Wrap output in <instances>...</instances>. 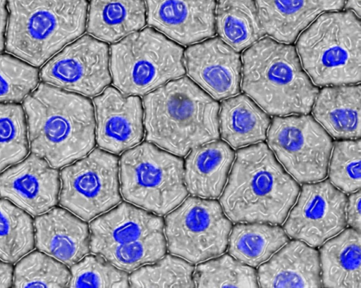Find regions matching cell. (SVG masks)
<instances>
[{
    "label": "cell",
    "instance_id": "cell-1",
    "mask_svg": "<svg viewBox=\"0 0 361 288\" xmlns=\"http://www.w3.org/2000/svg\"><path fill=\"white\" fill-rule=\"evenodd\" d=\"M299 192L270 148L257 142L237 151L220 204L231 222L280 225Z\"/></svg>",
    "mask_w": 361,
    "mask_h": 288
},
{
    "label": "cell",
    "instance_id": "cell-2",
    "mask_svg": "<svg viewBox=\"0 0 361 288\" xmlns=\"http://www.w3.org/2000/svg\"><path fill=\"white\" fill-rule=\"evenodd\" d=\"M30 149L54 168L85 156L95 144L92 105L80 95L40 83L23 101Z\"/></svg>",
    "mask_w": 361,
    "mask_h": 288
},
{
    "label": "cell",
    "instance_id": "cell-3",
    "mask_svg": "<svg viewBox=\"0 0 361 288\" xmlns=\"http://www.w3.org/2000/svg\"><path fill=\"white\" fill-rule=\"evenodd\" d=\"M147 141L176 156L219 138V105L187 77L143 98Z\"/></svg>",
    "mask_w": 361,
    "mask_h": 288
},
{
    "label": "cell",
    "instance_id": "cell-4",
    "mask_svg": "<svg viewBox=\"0 0 361 288\" xmlns=\"http://www.w3.org/2000/svg\"><path fill=\"white\" fill-rule=\"evenodd\" d=\"M242 89L267 113L307 114L319 89L302 68L295 48L270 37L242 55Z\"/></svg>",
    "mask_w": 361,
    "mask_h": 288
},
{
    "label": "cell",
    "instance_id": "cell-5",
    "mask_svg": "<svg viewBox=\"0 0 361 288\" xmlns=\"http://www.w3.org/2000/svg\"><path fill=\"white\" fill-rule=\"evenodd\" d=\"M86 0H8L6 50L42 65L85 29Z\"/></svg>",
    "mask_w": 361,
    "mask_h": 288
},
{
    "label": "cell",
    "instance_id": "cell-6",
    "mask_svg": "<svg viewBox=\"0 0 361 288\" xmlns=\"http://www.w3.org/2000/svg\"><path fill=\"white\" fill-rule=\"evenodd\" d=\"M360 20L352 11L322 14L298 39L306 73L318 86L360 81Z\"/></svg>",
    "mask_w": 361,
    "mask_h": 288
},
{
    "label": "cell",
    "instance_id": "cell-7",
    "mask_svg": "<svg viewBox=\"0 0 361 288\" xmlns=\"http://www.w3.org/2000/svg\"><path fill=\"white\" fill-rule=\"evenodd\" d=\"M164 227L162 218L123 202L90 223V249L131 272L164 256Z\"/></svg>",
    "mask_w": 361,
    "mask_h": 288
},
{
    "label": "cell",
    "instance_id": "cell-8",
    "mask_svg": "<svg viewBox=\"0 0 361 288\" xmlns=\"http://www.w3.org/2000/svg\"><path fill=\"white\" fill-rule=\"evenodd\" d=\"M183 49L146 27L111 46L114 85L125 95H142L184 75Z\"/></svg>",
    "mask_w": 361,
    "mask_h": 288
},
{
    "label": "cell",
    "instance_id": "cell-9",
    "mask_svg": "<svg viewBox=\"0 0 361 288\" xmlns=\"http://www.w3.org/2000/svg\"><path fill=\"white\" fill-rule=\"evenodd\" d=\"M120 182L127 201L159 215L172 211L188 194L183 161L149 142L123 154Z\"/></svg>",
    "mask_w": 361,
    "mask_h": 288
},
{
    "label": "cell",
    "instance_id": "cell-10",
    "mask_svg": "<svg viewBox=\"0 0 361 288\" xmlns=\"http://www.w3.org/2000/svg\"><path fill=\"white\" fill-rule=\"evenodd\" d=\"M231 227L219 202L190 196L166 217L168 250L192 263L219 256Z\"/></svg>",
    "mask_w": 361,
    "mask_h": 288
},
{
    "label": "cell",
    "instance_id": "cell-11",
    "mask_svg": "<svg viewBox=\"0 0 361 288\" xmlns=\"http://www.w3.org/2000/svg\"><path fill=\"white\" fill-rule=\"evenodd\" d=\"M270 123L268 144L287 173L300 183L324 179L333 143L313 117L276 116Z\"/></svg>",
    "mask_w": 361,
    "mask_h": 288
},
{
    "label": "cell",
    "instance_id": "cell-12",
    "mask_svg": "<svg viewBox=\"0 0 361 288\" xmlns=\"http://www.w3.org/2000/svg\"><path fill=\"white\" fill-rule=\"evenodd\" d=\"M59 204L84 220H90L121 201L117 156L95 149L63 168Z\"/></svg>",
    "mask_w": 361,
    "mask_h": 288
},
{
    "label": "cell",
    "instance_id": "cell-13",
    "mask_svg": "<svg viewBox=\"0 0 361 288\" xmlns=\"http://www.w3.org/2000/svg\"><path fill=\"white\" fill-rule=\"evenodd\" d=\"M346 195L329 180L305 183L283 225L287 236L321 246L346 226Z\"/></svg>",
    "mask_w": 361,
    "mask_h": 288
},
{
    "label": "cell",
    "instance_id": "cell-14",
    "mask_svg": "<svg viewBox=\"0 0 361 288\" xmlns=\"http://www.w3.org/2000/svg\"><path fill=\"white\" fill-rule=\"evenodd\" d=\"M40 78L58 88L95 96L111 82L108 46L84 35L50 59Z\"/></svg>",
    "mask_w": 361,
    "mask_h": 288
},
{
    "label": "cell",
    "instance_id": "cell-15",
    "mask_svg": "<svg viewBox=\"0 0 361 288\" xmlns=\"http://www.w3.org/2000/svg\"><path fill=\"white\" fill-rule=\"evenodd\" d=\"M183 61L188 75L214 99L222 100L239 93L242 77L240 54L221 38L188 47Z\"/></svg>",
    "mask_w": 361,
    "mask_h": 288
},
{
    "label": "cell",
    "instance_id": "cell-16",
    "mask_svg": "<svg viewBox=\"0 0 361 288\" xmlns=\"http://www.w3.org/2000/svg\"><path fill=\"white\" fill-rule=\"evenodd\" d=\"M59 189V171L35 154L0 175V196L33 216L56 205Z\"/></svg>",
    "mask_w": 361,
    "mask_h": 288
},
{
    "label": "cell",
    "instance_id": "cell-17",
    "mask_svg": "<svg viewBox=\"0 0 361 288\" xmlns=\"http://www.w3.org/2000/svg\"><path fill=\"white\" fill-rule=\"evenodd\" d=\"M96 113V141L102 149L114 154L137 144L143 137L140 99L126 96L109 87L93 99Z\"/></svg>",
    "mask_w": 361,
    "mask_h": 288
},
{
    "label": "cell",
    "instance_id": "cell-18",
    "mask_svg": "<svg viewBox=\"0 0 361 288\" xmlns=\"http://www.w3.org/2000/svg\"><path fill=\"white\" fill-rule=\"evenodd\" d=\"M147 23L187 45L215 34L216 0H145Z\"/></svg>",
    "mask_w": 361,
    "mask_h": 288
},
{
    "label": "cell",
    "instance_id": "cell-19",
    "mask_svg": "<svg viewBox=\"0 0 361 288\" xmlns=\"http://www.w3.org/2000/svg\"><path fill=\"white\" fill-rule=\"evenodd\" d=\"M36 247L57 261L71 266L90 250L86 223L68 211L54 208L34 221Z\"/></svg>",
    "mask_w": 361,
    "mask_h": 288
},
{
    "label": "cell",
    "instance_id": "cell-20",
    "mask_svg": "<svg viewBox=\"0 0 361 288\" xmlns=\"http://www.w3.org/2000/svg\"><path fill=\"white\" fill-rule=\"evenodd\" d=\"M257 282L262 287H320L319 251L294 239L279 249L258 269Z\"/></svg>",
    "mask_w": 361,
    "mask_h": 288
},
{
    "label": "cell",
    "instance_id": "cell-21",
    "mask_svg": "<svg viewBox=\"0 0 361 288\" xmlns=\"http://www.w3.org/2000/svg\"><path fill=\"white\" fill-rule=\"evenodd\" d=\"M258 16L265 34L286 44L323 12L343 8L345 0H255Z\"/></svg>",
    "mask_w": 361,
    "mask_h": 288
},
{
    "label": "cell",
    "instance_id": "cell-22",
    "mask_svg": "<svg viewBox=\"0 0 361 288\" xmlns=\"http://www.w3.org/2000/svg\"><path fill=\"white\" fill-rule=\"evenodd\" d=\"M234 158L233 150L222 141L214 140L192 148L184 167L187 191L195 196L219 197Z\"/></svg>",
    "mask_w": 361,
    "mask_h": 288
},
{
    "label": "cell",
    "instance_id": "cell-23",
    "mask_svg": "<svg viewBox=\"0 0 361 288\" xmlns=\"http://www.w3.org/2000/svg\"><path fill=\"white\" fill-rule=\"evenodd\" d=\"M360 85L324 87L318 92L312 113L317 122L333 137L355 139L360 137Z\"/></svg>",
    "mask_w": 361,
    "mask_h": 288
},
{
    "label": "cell",
    "instance_id": "cell-24",
    "mask_svg": "<svg viewBox=\"0 0 361 288\" xmlns=\"http://www.w3.org/2000/svg\"><path fill=\"white\" fill-rule=\"evenodd\" d=\"M360 232L350 227L322 244L319 253L322 286L360 287Z\"/></svg>",
    "mask_w": 361,
    "mask_h": 288
},
{
    "label": "cell",
    "instance_id": "cell-25",
    "mask_svg": "<svg viewBox=\"0 0 361 288\" xmlns=\"http://www.w3.org/2000/svg\"><path fill=\"white\" fill-rule=\"evenodd\" d=\"M270 122L269 115L245 94L228 98L221 104V135L235 149L264 140Z\"/></svg>",
    "mask_w": 361,
    "mask_h": 288
},
{
    "label": "cell",
    "instance_id": "cell-26",
    "mask_svg": "<svg viewBox=\"0 0 361 288\" xmlns=\"http://www.w3.org/2000/svg\"><path fill=\"white\" fill-rule=\"evenodd\" d=\"M143 0H91L87 30L96 38L114 42L145 24Z\"/></svg>",
    "mask_w": 361,
    "mask_h": 288
},
{
    "label": "cell",
    "instance_id": "cell-27",
    "mask_svg": "<svg viewBox=\"0 0 361 288\" xmlns=\"http://www.w3.org/2000/svg\"><path fill=\"white\" fill-rule=\"evenodd\" d=\"M288 242L283 228L265 223H237L231 230L228 253L240 262L257 267Z\"/></svg>",
    "mask_w": 361,
    "mask_h": 288
},
{
    "label": "cell",
    "instance_id": "cell-28",
    "mask_svg": "<svg viewBox=\"0 0 361 288\" xmlns=\"http://www.w3.org/2000/svg\"><path fill=\"white\" fill-rule=\"evenodd\" d=\"M215 25L221 39L236 51L252 45L265 34L254 0H218Z\"/></svg>",
    "mask_w": 361,
    "mask_h": 288
},
{
    "label": "cell",
    "instance_id": "cell-29",
    "mask_svg": "<svg viewBox=\"0 0 361 288\" xmlns=\"http://www.w3.org/2000/svg\"><path fill=\"white\" fill-rule=\"evenodd\" d=\"M32 220L23 209L0 199V259L13 263L34 248Z\"/></svg>",
    "mask_w": 361,
    "mask_h": 288
},
{
    "label": "cell",
    "instance_id": "cell-30",
    "mask_svg": "<svg viewBox=\"0 0 361 288\" xmlns=\"http://www.w3.org/2000/svg\"><path fill=\"white\" fill-rule=\"evenodd\" d=\"M194 271L198 287H259L256 270L228 254L200 263Z\"/></svg>",
    "mask_w": 361,
    "mask_h": 288
},
{
    "label": "cell",
    "instance_id": "cell-31",
    "mask_svg": "<svg viewBox=\"0 0 361 288\" xmlns=\"http://www.w3.org/2000/svg\"><path fill=\"white\" fill-rule=\"evenodd\" d=\"M71 273L62 263L39 251L22 258L13 271L14 287H63Z\"/></svg>",
    "mask_w": 361,
    "mask_h": 288
},
{
    "label": "cell",
    "instance_id": "cell-32",
    "mask_svg": "<svg viewBox=\"0 0 361 288\" xmlns=\"http://www.w3.org/2000/svg\"><path fill=\"white\" fill-rule=\"evenodd\" d=\"M194 266L182 258L166 255L154 265L142 266L129 276L132 287H194Z\"/></svg>",
    "mask_w": 361,
    "mask_h": 288
},
{
    "label": "cell",
    "instance_id": "cell-33",
    "mask_svg": "<svg viewBox=\"0 0 361 288\" xmlns=\"http://www.w3.org/2000/svg\"><path fill=\"white\" fill-rule=\"evenodd\" d=\"M27 152L23 108L16 104L0 103V172L22 161Z\"/></svg>",
    "mask_w": 361,
    "mask_h": 288
},
{
    "label": "cell",
    "instance_id": "cell-34",
    "mask_svg": "<svg viewBox=\"0 0 361 288\" xmlns=\"http://www.w3.org/2000/svg\"><path fill=\"white\" fill-rule=\"evenodd\" d=\"M360 139L336 141L329 165L330 182L343 193L360 189Z\"/></svg>",
    "mask_w": 361,
    "mask_h": 288
},
{
    "label": "cell",
    "instance_id": "cell-35",
    "mask_svg": "<svg viewBox=\"0 0 361 288\" xmlns=\"http://www.w3.org/2000/svg\"><path fill=\"white\" fill-rule=\"evenodd\" d=\"M68 286L71 287H128L126 272L99 255L85 256L71 265Z\"/></svg>",
    "mask_w": 361,
    "mask_h": 288
},
{
    "label": "cell",
    "instance_id": "cell-36",
    "mask_svg": "<svg viewBox=\"0 0 361 288\" xmlns=\"http://www.w3.org/2000/svg\"><path fill=\"white\" fill-rule=\"evenodd\" d=\"M38 70L7 54H0V103H17L38 83Z\"/></svg>",
    "mask_w": 361,
    "mask_h": 288
},
{
    "label": "cell",
    "instance_id": "cell-37",
    "mask_svg": "<svg viewBox=\"0 0 361 288\" xmlns=\"http://www.w3.org/2000/svg\"><path fill=\"white\" fill-rule=\"evenodd\" d=\"M350 194L347 198L346 223L351 228L360 232V189Z\"/></svg>",
    "mask_w": 361,
    "mask_h": 288
},
{
    "label": "cell",
    "instance_id": "cell-38",
    "mask_svg": "<svg viewBox=\"0 0 361 288\" xmlns=\"http://www.w3.org/2000/svg\"><path fill=\"white\" fill-rule=\"evenodd\" d=\"M13 268L0 261V287H9L12 284Z\"/></svg>",
    "mask_w": 361,
    "mask_h": 288
},
{
    "label": "cell",
    "instance_id": "cell-39",
    "mask_svg": "<svg viewBox=\"0 0 361 288\" xmlns=\"http://www.w3.org/2000/svg\"><path fill=\"white\" fill-rule=\"evenodd\" d=\"M7 17L6 0H0V52L4 47V33Z\"/></svg>",
    "mask_w": 361,
    "mask_h": 288
},
{
    "label": "cell",
    "instance_id": "cell-40",
    "mask_svg": "<svg viewBox=\"0 0 361 288\" xmlns=\"http://www.w3.org/2000/svg\"><path fill=\"white\" fill-rule=\"evenodd\" d=\"M345 8L352 11L357 18H360V0H346Z\"/></svg>",
    "mask_w": 361,
    "mask_h": 288
}]
</instances>
